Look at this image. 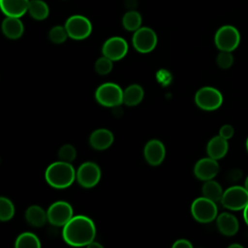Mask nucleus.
I'll return each instance as SVG.
<instances>
[{
    "mask_svg": "<svg viewBox=\"0 0 248 248\" xmlns=\"http://www.w3.org/2000/svg\"><path fill=\"white\" fill-rule=\"evenodd\" d=\"M63 239L72 246H87L96 235L93 221L84 215L73 216L63 227Z\"/></svg>",
    "mask_w": 248,
    "mask_h": 248,
    "instance_id": "f257e3e1",
    "label": "nucleus"
},
{
    "mask_svg": "<svg viewBox=\"0 0 248 248\" xmlns=\"http://www.w3.org/2000/svg\"><path fill=\"white\" fill-rule=\"evenodd\" d=\"M77 172L71 163L58 161L50 164L46 170V182L53 188L64 189L69 187L75 180Z\"/></svg>",
    "mask_w": 248,
    "mask_h": 248,
    "instance_id": "f03ea898",
    "label": "nucleus"
},
{
    "mask_svg": "<svg viewBox=\"0 0 248 248\" xmlns=\"http://www.w3.org/2000/svg\"><path fill=\"white\" fill-rule=\"evenodd\" d=\"M220 202L227 209L232 211L243 210L248 204V191L244 186H231L224 191Z\"/></svg>",
    "mask_w": 248,
    "mask_h": 248,
    "instance_id": "7ed1b4c3",
    "label": "nucleus"
},
{
    "mask_svg": "<svg viewBox=\"0 0 248 248\" xmlns=\"http://www.w3.org/2000/svg\"><path fill=\"white\" fill-rule=\"evenodd\" d=\"M191 213L198 222L209 223L217 218L218 208L215 202L202 196L192 202Z\"/></svg>",
    "mask_w": 248,
    "mask_h": 248,
    "instance_id": "20e7f679",
    "label": "nucleus"
},
{
    "mask_svg": "<svg viewBox=\"0 0 248 248\" xmlns=\"http://www.w3.org/2000/svg\"><path fill=\"white\" fill-rule=\"evenodd\" d=\"M96 100L105 107H117L123 103V91L119 85L113 82L101 84L95 93Z\"/></svg>",
    "mask_w": 248,
    "mask_h": 248,
    "instance_id": "39448f33",
    "label": "nucleus"
},
{
    "mask_svg": "<svg viewBox=\"0 0 248 248\" xmlns=\"http://www.w3.org/2000/svg\"><path fill=\"white\" fill-rule=\"evenodd\" d=\"M214 43L218 49L222 51H232L240 43L238 30L232 25H224L215 33Z\"/></svg>",
    "mask_w": 248,
    "mask_h": 248,
    "instance_id": "423d86ee",
    "label": "nucleus"
},
{
    "mask_svg": "<svg viewBox=\"0 0 248 248\" xmlns=\"http://www.w3.org/2000/svg\"><path fill=\"white\" fill-rule=\"evenodd\" d=\"M197 106L203 110H215L223 103L222 93L211 86H204L199 89L195 95Z\"/></svg>",
    "mask_w": 248,
    "mask_h": 248,
    "instance_id": "0eeeda50",
    "label": "nucleus"
},
{
    "mask_svg": "<svg viewBox=\"0 0 248 248\" xmlns=\"http://www.w3.org/2000/svg\"><path fill=\"white\" fill-rule=\"evenodd\" d=\"M65 28L71 39L83 40L91 34L92 24L87 17L80 15H74L66 20Z\"/></svg>",
    "mask_w": 248,
    "mask_h": 248,
    "instance_id": "6e6552de",
    "label": "nucleus"
},
{
    "mask_svg": "<svg viewBox=\"0 0 248 248\" xmlns=\"http://www.w3.org/2000/svg\"><path fill=\"white\" fill-rule=\"evenodd\" d=\"M132 43L139 52L148 53L152 51L157 45V35L155 31L149 27H140L135 31Z\"/></svg>",
    "mask_w": 248,
    "mask_h": 248,
    "instance_id": "1a4fd4ad",
    "label": "nucleus"
},
{
    "mask_svg": "<svg viewBox=\"0 0 248 248\" xmlns=\"http://www.w3.org/2000/svg\"><path fill=\"white\" fill-rule=\"evenodd\" d=\"M47 221L54 226L64 227L73 217V208L67 202H53L47 209Z\"/></svg>",
    "mask_w": 248,
    "mask_h": 248,
    "instance_id": "9d476101",
    "label": "nucleus"
},
{
    "mask_svg": "<svg viewBox=\"0 0 248 248\" xmlns=\"http://www.w3.org/2000/svg\"><path fill=\"white\" fill-rule=\"evenodd\" d=\"M76 178L83 188H92L98 184L101 178V170L93 162H85L77 170Z\"/></svg>",
    "mask_w": 248,
    "mask_h": 248,
    "instance_id": "9b49d317",
    "label": "nucleus"
},
{
    "mask_svg": "<svg viewBox=\"0 0 248 248\" xmlns=\"http://www.w3.org/2000/svg\"><path fill=\"white\" fill-rule=\"evenodd\" d=\"M128 51V44L121 37H111L108 39L102 47V52L105 56L112 61L122 59Z\"/></svg>",
    "mask_w": 248,
    "mask_h": 248,
    "instance_id": "f8f14e48",
    "label": "nucleus"
},
{
    "mask_svg": "<svg viewBox=\"0 0 248 248\" xmlns=\"http://www.w3.org/2000/svg\"><path fill=\"white\" fill-rule=\"evenodd\" d=\"M219 170L220 167L217 160L209 156L207 158H202L199 160L194 167V173L196 177L203 181L213 179L217 175Z\"/></svg>",
    "mask_w": 248,
    "mask_h": 248,
    "instance_id": "ddd939ff",
    "label": "nucleus"
},
{
    "mask_svg": "<svg viewBox=\"0 0 248 248\" xmlns=\"http://www.w3.org/2000/svg\"><path fill=\"white\" fill-rule=\"evenodd\" d=\"M143 154L148 164L151 166H158L165 159L166 149L163 142L159 140H150L145 144Z\"/></svg>",
    "mask_w": 248,
    "mask_h": 248,
    "instance_id": "4468645a",
    "label": "nucleus"
},
{
    "mask_svg": "<svg viewBox=\"0 0 248 248\" xmlns=\"http://www.w3.org/2000/svg\"><path fill=\"white\" fill-rule=\"evenodd\" d=\"M216 225L219 232L226 236L234 235L239 229L237 218L229 212H223L216 218Z\"/></svg>",
    "mask_w": 248,
    "mask_h": 248,
    "instance_id": "2eb2a0df",
    "label": "nucleus"
},
{
    "mask_svg": "<svg viewBox=\"0 0 248 248\" xmlns=\"http://www.w3.org/2000/svg\"><path fill=\"white\" fill-rule=\"evenodd\" d=\"M29 0H0V8L6 16L20 17L28 12Z\"/></svg>",
    "mask_w": 248,
    "mask_h": 248,
    "instance_id": "dca6fc26",
    "label": "nucleus"
},
{
    "mask_svg": "<svg viewBox=\"0 0 248 248\" xmlns=\"http://www.w3.org/2000/svg\"><path fill=\"white\" fill-rule=\"evenodd\" d=\"M113 142V135L109 130L97 129L89 138L90 145L97 150H104L108 148Z\"/></svg>",
    "mask_w": 248,
    "mask_h": 248,
    "instance_id": "f3484780",
    "label": "nucleus"
},
{
    "mask_svg": "<svg viewBox=\"0 0 248 248\" xmlns=\"http://www.w3.org/2000/svg\"><path fill=\"white\" fill-rule=\"evenodd\" d=\"M228 150H229L228 140L224 139L220 135L213 137L206 145L207 155L215 160H219L225 157Z\"/></svg>",
    "mask_w": 248,
    "mask_h": 248,
    "instance_id": "a211bd4d",
    "label": "nucleus"
},
{
    "mask_svg": "<svg viewBox=\"0 0 248 248\" xmlns=\"http://www.w3.org/2000/svg\"><path fill=\"white\" fill-rule=\"evenodd\" d=\"M2 31L7 38L16 40L22 36L24 26L19 17L7 16L2 22Z\"/></svg>",
    "mask_w": 248,
    "mask_h": 248,
    "instance_id": "6ab92c4d",
    "label": "nucleus"
},
{
    "mask_svg": "<svg viewBox=\"0 0 248 248\" xmlns=\"http://www.w3.org/2000/svg\"><path fill=\"white\" fill-rule=\"evenodd\" d=\"M25 219L33 227H43L47 220V213L39 205H31L25 212Z\"/></svg>",
    "mask_w": 248,
    "mask_h": 248,
    "instance_id": "aec40b11",
    "label": "nucleus"
},
{
    "mask_svg": "<svg viewBox=\"0 0 248 248\" xmlns=\"http://www.w3.org/2000/svg\"><path fill=\"white\" fill-rule=\"evenodd\" d=\"M143 89L139 84L129 85L123 91V103L129 107L137 106L142 101Z\"/></svg>",
    "mask_w": 248,
    "mask_h": 248,
    "instance_id": "412c9836",
    "label": "nucleus"
},
{
    "mask_svg": "<svg viewBox=\"0 0 248 248\" xmlns=\"http://www.w3.org/2000/svg\"><path fill=\"white\" fill-rule=\"evenodd\" d=\"M29 15L36 20H44L48 16L49 8L43 0H30L28 6Z\"/></svg>",
    "mask_w": 248,
    "mask_h": 248,
    "instance_id": "4be33fe9",
    "label": "nucleus"
},
{
    "mask_svg": "<svg viewBox=\"0 0 248 248\" xmlns=\"http://www.w3.org/2000/svg\"><path fill=\"white\" fill-rule=\"evenodd\" d=\"M202 193L203 197L216 202L221 201L224 191L221 185L217 181L210 179V180H206L205 183L203 184L202 188Z\"/></svg>",
    "mask_w": 248,
    "mask_h": 248,
    "instance_id": "5701e85b",
    "label": "nucleus"
},
{
    "mask_svg": "<svg viewBox=\"0 0 248 248\" xmlns=\"http://www.w3.org/2000/svg\"><path fill=\"white\" fill-rule=\"evenodd\" d=\"M122 25L128 31H136L140 28L141 16L139 12L130 10L126 12L122 17Z\"/></svg>",
    "mask_w": 248,
    "mask_h": 248,
    "instance_id": "b1692460",
    "label": "nucleus"
},
{
    "mask_svg": "<svg viewBox=\"0 0 248 248\" xmlns=\"http://www.w3.org/2000/svg\"><path fill=\"white\" fill-rule=\"evenodd\" d=\"M15 247L16 248H22V247H35V248H40L41 247V242L40 239L32 232H22L17 236L16 239Z\"/></svg>",
    "mask_w": 248,
    "mask_h": 248,
    "instance_id": "393cba45",
    "label": "nucleus"
},
{
    "mask_svg": "<svg viewBox=\"0 0 248 248\" xmlns=\"http://www.w3.org/2000/svg\"><path fill=\"white\" fill-rule=\"evenodd\" d=\"M15 214V206L13 202L5 198H0V219L1 221H8L13 218Z\"/></svg>",
    "mask_w": 248,
    "mask_h": 248,
    "instance_id": "a878e982",
    "label": "nucleus"
},
{
    "mask_svg": "<svg viewBox=\"0 0 248 248\" xmlns=\"http://www.w3.org/2000/svg\"><path fill=\"white\" fill-rule=\"evenodd\" d=\"M48 37L49 40L54 43V44H62L66 41V39L69 37L67 30L65 28V26H61V25H56L53 26L49 33H48Z\"/></svg>",
    "mask_w": 248,
    "mask_h": 248,
    "instance_id": "bb28decb",
    "label": "nucleus"
},
{
    "mask_svg": "<svg viewBox=\"0 0 248 248\" xmlns=\"http://www.w3.org/2000/svg\"><path fill=\"white\" fill-rule=\"evenodd\" d=\"M77 156L76 148L72 144H64L60 147L58 151V157L61 161L71 163L75 160Z\"/></svg>",
    "mask_w": 248,
    "mask_h": 248,
    "instance_id": "cd10ccee",
    "label": "nucleus"
},
{
    "mask_svg": "<svg viewBox=\"0 0 248 248\" xmlns=\"http://www.w3.org/2000/svg\"><path fill=\"white\" fill-rule=\"evenodd\" d=\"M95 70L99 75H107L112 70V60L107 56H103L97 59L95 62Z\"/></svg>",
    "mask_w": 248,
    "mask_h": 248,
    "instance_id": "c85d7f7f",
    "label": "nucleus"
},
{
    "mask_svg": "<svg viewBox=\"0 0 248 248\" xmlns=\"http://www.w3.org/2000/svg\"><path fill=\"white\" fill-rule=\"evenodd\" d=\"M216 62L217 65L221 68V69H229L232 67V63H233V56L232 54L231 51H222L217 55L216 58Z\"/></svg>",
    "mask_w": 248,
    "mask_h": 248,
    "instance_id": "c756f323",
    "label": "nucleus"
},
{
    "mask_svg": "<svg viewBox=\"0 0 248 248\" xmlns=\"http://www.w3.org/2000/svg\"><path fill=\"white\" fill-rule=\"evenodd\" d=\"M233 134H234V129L231 124H225L219 130V135L226 140H230L231 138H232Z\"/></svg>",
    "mask_w": 248,
    "mask_h": 248,
    "instance_id": "7c9ffc66",
    "label": "nucleus"
},
{
    "mask_svg": "<svg viewBox=\"0 0 248 248\" xmlns=\"http://www.w3.org/2000/svg\"><path fill=\"white\" fill-rule=\"evenodd\" d=\"M192 243L187 239H178L173 244V248H192Z\"/></svg>",
    "mask_w": 248,
    "mask_h": 248,
    "instance_id": "2f4dec72",
    "label": "nucleus"
},
{
    "mask_svg": "<svg viewBox=\"0 0 248 248\" xmlns=\"http://www.w3.org/2000/svg\"><path fill=\"white\" fill-rule=\"evenodd\" d=\"M241 171L239 170H232L229 173V179L232 181H236L239 180L241 177Z\"/></svg>",
    "mask_w": 248,
    "mask_h": 248,
    "instance_id": "473e14b6",
    "label": "nucleus"
},
{
    "mask_svg": "<svg viewBox=\"0 0 248 248\" xmlns=\"http://www.w3.org/2000/svg\"><path fill=\"white\" fill-rule=\"evenodd\" d=\"M89 248H102L103 247V245L101 244V243H98V242H96V241H92V242H90L88 245H87Z\"/></svg>",
    "mask_w": 248,
    "mask_h": 248,
    "instance_id": "72a5a7b5",
    "label": "nucleus"
},
{
    "mask_svg": "<svg viewBox=\"0 0 248 248\" xmlns=\"http://www.w3.org/2000/svg\"><path fill=\"white\" fill-rule=\"evenodd\" d=\"M243 219L246 223V225L248 226V204L245 206V208L243 209Z\"/></svg>",
    "mask_w": 248,
    "mask_h": 248,
    "instance_id": "f704fd0d",
    "label": "nucleus"
},
{
    "mask_svg": "<svg viewBox=\"0 0 248 248\" xmlns=\"http://www.w3.org/2000/svg\"><path fill=\"white\" fill-rule=\"evenodd\" d=\"M229 247H230V248H236V247H237V248H242L243 246L240 245V244H238V243H232V244H230Z\"/></svg>",
    "mask_w": 248,
    "mask_h": 248,
    "instance_id": "c9c22d12",
    "label": "nucleus"
},
{
    "mask_svg": "<svg viewBox=\"0 0 248 248\" xmlns=\"http://www.w3.org/2000/svg\"><path fill=\"white\" fill-rule=\"evenodd\" d=\"M244 187L246 188V190L248 191V176L246 177V179H245V183H244Z\"/></svg>",
    "mask_w": 248,
    "mask_h": 248,
    "instance_id": "e433bc0d",
    "label": "nucleus"
},
{
    "mask_svg": "<svg viewBox=\"0 0 248 248\" xmlns=\"http://www.w3.org/2000/svg\"><path fill=\"white\" fill-rule=\"evenodd\" d=\"M246 149H247V152H248V138L246 140Z\"/></svg>",
    "mask_w": 248,
    "mask_h": 248,
    "instance_id": "4c0bfd02",
    "label": "nucleus"
}]
</instances>
